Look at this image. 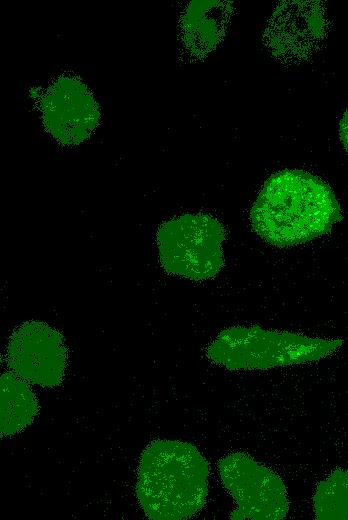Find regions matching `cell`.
Here are the masks:
<instances>
[{
    "label": "cell",
    "instance_id": "obj_7",
    "mask_svg": "<svg viewBox=\"0 0 348 520\" xmlns=\"http://www.w3.org/2000/svg\"><path fill=\"white\" fill-rule=\"evenodd\" d=\"M6 363L12 373L28 383L55 388L64 380L68 364L64 337L45 322H24L8 340Z\"/></svg>",
    "mask_w": 348,
    "mask_h": 520
},
{
    "label": "cell",
    "instance_id": "obj_10",
    "mask_svg": "<svg viewBox=\"0 0 348 520\" xmlns=\"http://www.w3.org/2000/svg\"><path fill=\"white\" fill-rule=\"evenodd\" d=\"M0 407L1 437L20 433L39 412L38 399L30 383L11 371L1 375Z\"/></svg>",
    "mask_w": 348,
    "mask_h": 520
},
{
    "label": "cell",
    "instance_id": "obj_9",
    "mask_svg": "<svg viewBox=\"0 0 348 520\" xmlns=\"http://www.w3.org/2000/svg\"><path fill=\"white\" fill-rule=\"evenodd\" d=\"M235 4L231 1L195 0L186 5L180 15L179 38L190 59L201 60L222 43Z\"/></svg>",
    "mask_w": 348,
    "mask_h": 520
},
{
    "label": "cell",
    "instance_id": "obj_6",
    "mask_svg": "<svg viewBox=\"0 0 348 520\" xmlns=\"http://www.w3.org/2000/svg\"><path fill=\"white\" fill-rule=\"evenodd\" d=\"M328 33L325 6L320 1H279L270 16L263 43L277 62L298 65L321 47Z\"/></svg>",
    "mask_w": 348,
    "mask_h": 520
},
{
    "label": "cell",
    "instance_id": "obj_1",
    "mask_svg": "<svg viewBox=\"0 0 348 520\" xmlns=\"http://www.w3.org/2000/svg\"><path fill=\"white\" fill-rule=\"evenodd\" d=\"M340 219V206L331 187L318 176L297 169L272 174L250 210L253 231L279 248L320 237Z\"/></svg>",
    "mask_w": 348,
    "mask_h": 520
},
{
    "label": "cell",
    "instance_id": "obj_11",
    "mask_svg": "<svg viewBox=\"0 0 348 520\" xmlns=\"http://www.w3.org/2000/svg\"><path fill=\"white\" fill-rule=\"evenodd\" d=\"M312 504L318 520H348V470L334 469L319 481Z\"/></svg>",
    "mask_w": 348,
    "mask_h": 520
},
{
    "label": "cell",
    "instance_id": "obj_12",
    "mask_svg": "<svg viewBox=\"0 0 348 520\" xmlns=\"http://www.w3.org/2000/svg\"><path fill=\"white\" fill-rule=\"evenodd\" d=\"M339 137L345 151L348 153V109L343 113L339 123Z\"/></svg>",
    "mask_w": 348,
    "mask_h": 520
},
{
    "label": "cell",
    "instance_id": "obj_5",
    "mask_svg": "<svg viewBox=\"0 0 348 520\" xmlns=\"http://www.w3.org/2000/svg\"><path fill=\"white\" fill-rule=\"evenodd\" d=\"M220 481L232 497L233 520H280L289 511L287 488L280 475L244 452H232L217 463Z\"/></svg>",
    "mask_w": 348,
    "mask_h": 520
},
{
    "label": "cell",
    "instance_id": "obj_2",
    "mask_svg": "<svg viewBox=\"0 0 348 520\" xmlns=\"http://www.w3.org/2000/svg\"><path fill=\"white\" fill-rule=\"evenodd\" d=\"M209 474L208 461L193 444L153 440L139 459L138 503L148 519H189L206 503Z\"/></svg>",
    "mask_w": 348,
    "mask_h": 520
},
{
    "label": "cell",
    "instance_id": "obj_4",
    "mask_svg": "<svg viewBox=\"0 0 348 520\" xmlns=\"http://www.w3.org/2000/svg\"><path fill=\"white\" fill-rule=\"evenodd\" d=\"M226 230L215 217L183 214L163 222L156 233L159 263L169 275L194 281L214 278L224 267Z\"/></svg>",
    "mask_w": 348,
    "mask_h": 520
},
{
    "label": "cell",
    "instance_id": "obj_8",
    "mask_svg": "<svg viewBox=\"0 0 348 520\" xmlns=\"http://www.w3.org/2000/svg\"><path fill=\"white\" fill-rule=\"evenodd\" d=\"M39 111L47 133L66 146L87 140L100 121L99 106L90 89L71 75H61L47 86Z\"/></svg>",
    "mask_w": 348,
    "mask_h": 520
},
{
    "label": "cell",
    "instance_id": "obj_3",
    "mask_svg": "<svg viewBox=\"0 0 348 520\" xmlns=\"http://www.w3.org/2000/svg\"><path fill=\"white\" fill-rule=\"evenodd\" d=\"M342 344L340 338L237 325L223 329L207 346L206 356L231 371L268 370L318 361L334 354Z\"/></svg>",
    "mask_w": 348,
    "mask_h": 520
}]
</instances>
